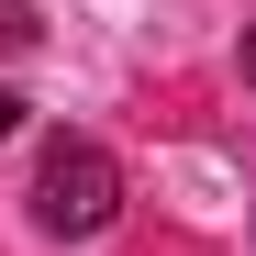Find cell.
I'll return each instance as SVG.
<instances>
[{"mask_svg": "<svg viewBox=\"0 0 256 256\" xmlns=\"http://www.w3.org/2000/svg\"><path fill=\"white\" fill-rule=\"evenodd\" d=\"M122 212V167H112V145H90V134H45V156H34V223L45 234H100Z\"/></svg>", "mask_w": 256, "mask_h": 256, "instance_id": "obj_1", "label": "cell"}, {"mask_svg": "<svg viewBox=\"0 0 256 256\" xmlns=\"http://www.w3.org/2000/svg\"><path fill=\"white\" fill-rule=\"evenodd\" d=\"M34 34H45V22H34V0H0V56H34Z\"/></svg>", "mask_w": 256, "mask_h": 256, "instance_id": "obj_2", "label": "cell"}, {"mask_svg": "<svg viewBox=\"0 0 256 256\" xmlns=\"http://www.w3.org/2000/svg\"><path fill=\"white\" fill-rule=\"evenodd\" d=\"M0 134H22V90H0Z\"/></svg>", "mask_w": 256, "mask_h": 256, "instance_id": "obj_3", "label": "cell"}, {"mask_svg": "<svg viewBox=\"0 0 256 256\" xmlns=\"http://www.w3.org/2000/svg\"><path fill=\"white\" fill-rule=\"evenodd\" d=\"M245 78H256V22H245Z\"/></svg>", "mask_w": 256, "mask_h": 256, "instance_id": "obj_4", "label": "cell"}]
</instances>
